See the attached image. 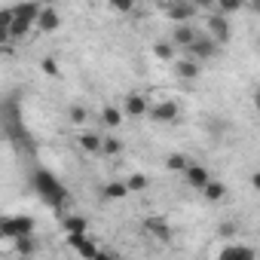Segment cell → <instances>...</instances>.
Masks as SVG:
<instances>
[{
	"mask_svg": "<svg viewBox=\"0 0 260 260\" xmlns=\"http://www.w3.org/2000/svg\"><path fill=\"white\" fill-rule=\"evenodd\" d=\"M236 233H239V226H236L233 220H223V223L217 226V236H223V239H233Z\"/></svg>",
	"mask_w": 260,
	"mask_h": 260,
	"instance_id": "29",
	"label": "cell"
},
{
	"mask_svg": "<svg viewBox=\"0 0 260 260\" xmlns=\"http://www.w3.org/2000/svg\"><path fill=\"white\" fill-rule=\"evenodd\" d=\"M190 16H196V7L190 0H175L169 10V19H175V22H190Z\"/></svg>",
	"mask_w": 260,
	"mask_h": 260,
	"instance_id": "14",
	"label": "cell"
},
{
	"mask_svg": "<svg viewBox=\"0 0 260 260\" xmlns=\"http://www.w3.org/2000/svg\"><path fill=\"white\" fill-rule=\"evenodd\" d=\"M13 242H16V254H22V257H31V254H37V251H40V245H37L34 233H28V236H16Z\"/></svg>",
	"mask_w": 260,
	"mask_h": 260,
	"instance_id": "17",
	"label": "cell"
},
{
	"mask_svg": "<svg viewBox=\"0 0 260 260\" xmlns=\"http://www.w3.org/2000/svg\"><path fill=\"white\" fill-rule=\"evenodd\" d=\"M217 49H220V46H217L208 34H205V37H202V34H196V40L187 46V55H190V58H196V61L202 64V61H211V58L217 55Z\"/></svg>",
	"mask_w": 260,
	"mask_h": 260,
	"instance_id": "2",
	"label": "cell"
},
{
	"mask_svg": "<svg viewBox=\"0 0 260 260\" xmlns=\"http://www.w3.org/2000/svg\"><path fill=\"white\" fill-rule=\"evenodd\" d=\"M107 4H110L116 13H132V10H135V0H107Z\"/></svg>",
	"mask_w": 260,
	"mask_h": 260,
	"instance_id": "28",
	"label": "cell"
},
{
	"mask_svg": "<svg viewBox=\"0 0 260 260\" xmlns=\"http://www.w3.org/2000/svg\"><path fill=\"white\" fill-rule=\"evenodd\" d=\"M68 116H71V122H77V125H83V122L89 119V110H86L83 104H74V107L68 110Z\"/></svg>",
	"mask_w": 260,
	"mask_h": 260,
	"instance_id": "26",
	"label": "cell"
},
{
	"mask_svg": "<svg viewBox=\"0 0 260 260\" xmlns=\"http://www.w3.org/2000/svg\"><path fill=\"white\" fill-rule=\"evenodd\" d=\"M144 230H147L153 239H169V236H172L166 217H147V220H144Z\"/></svg>",
	"mask_w": 260,
	"mask_h": 260,
	"instance_id": "16",
	"label": "cell"
},
{
	"mask_svg": "<svg viewBox=\"0 0 260 260\" xmlns=\"http://www.w3.org/2000/svg\"><path fill=\"white\" fill-rule=\"evenodd\" d=\"M150 113V119H156V122H175L178 119V104L175 101H159L153 110H147Z\"/></svg>",
	"mask_w": 260,
	"mask_h": 260,
	"instance_id": "8",
	"label": "cell"
},
{
	"mask_svg": "<svg viewBox=\"0 0 260 260\" xmlns=\"http://www.w3.org/2000/svg\"><path fill=\"white\" fill-rule=\"evenodd\" d=\"M147 101H144V95H128L125 98V104H122V116H147Z\"/></svg>",
	"mask_w": 260,
	"mask_h": 260,
	"instance_id": "9",
	"label": "cell"
},
{
	"mask_svg": "<svg viewBox=\"0 0 260 260\" xmlns=\"http://www.w3.org/2000/svg\"><path fill=\"white\" fill-rule=\"evenodd\" d=\"M37 13H40V4H34V0H28V4H19V7H13V19H16V22H25V25H34Z\"/></svg>",
	"mask_w": 260,
	"mask_h": 260,
	"instance_id": "11",
	"label": "cell"
},
{
	"mask_svg": "<svg viewBox=\"0 0 260 260\" xmlns=\"http://www.w3.org/2000/svg\"><path fill=\"white\" fill-rule=\"evenodd\" d=\"M214 4H217V13L233 16V13H239V10L245 7V0H214Z\"/></svg>",
	"mask_w": 260,
	"mask_h": 260,
	"instance_id": "23",
	"label": "cell"
},
{
	"mask_svg": "<svg viewBox=\"0 0 260 260\" xmlns=\"http://www.w3.org/2000/svg\"><path fill=\"white\" fill-rule=\"evenodd\" d=\"M101 153H104V156H119V153H122V141H119V138H104V135H101Z\"/></svg>",
	"mask_w": 260,
	"mask_h": 260,
	"instance_id": "21",
	"label": "cell"
},
{
	"mask_svg": "<svg viewBox=\"0 0 260 260\" xmlns=\"http://www.w3.org/2000/svg\"><path fill=\"white\" fill-rule=\"evenodd\" d=\"M34 187H37V193H40V199H43L46 205H52V208H64V202H68V190L61 187V181H58L52 172H46V169L34 172Z\"/></svg>",
	"mask_w": 260,
	"mask_h": 260,
	"instance_id": "1",
	"label": "cell"
},
{
	"mask_svg": "<svg viewBox=\"0 0 260 260\" xmlns=\"http://www.w3.org/2000/svg\"><path fill=\"white\" fill-rule=\"evenodd\" d=\"M196 34H199V31H196L190 22H178V25H175V31H172V43H175V46H181V49H187V46L196 40Z\"/></svg>",
	"mask_w": 260,
	"mask_h": 260,
	"instance_id": "7",
	"label": "cell"
},
{
	"mask_svg": "<svg viewBox=\"0 0 260 260\" xmlns=\"http://www.w3.org/2000/svg\"><path fill=\"white\" fill-rule=\"evenodd\" d=\"M147 175H132V178H128L125 181V187H128V193H141V190H147Z\"/></svg>",
	"mask_w": 260,
	"mask_h": 260,
	"instance_id": "24",
	"label": "cell"
},
{
	"mask_svg": "<svg viewBox=\"0 0 260 260\" xmlns=\"http://www.w3.org/2000/svg\"><path fill=\"white\" fill-rule=\"evenodd\" d=\"M199 71H202V64H199L196 58H181V61L175 64V74H178L181 80H196Z\"/></svg>",
	"mask_w": 260,
	"mask_h": 260,
	"instance_id": "15",
	"label": "cell"
},
{
	"mask_svg": "<svg viewBox=\"0 0 260 260\" xmlns=\"http://www.w3.org/2000/svg\"><path fill=\"white\" fill-rule=\"evenodd\" d=\"M199 193H202V196H205L208 202H220V199L226 196V187H223L220 181H208V184H205V187H202Z\"/></svg>",
	"mask_w": 260,
	"mask_h": 260,
	"instance_id": "18",
	"label": "cell"
},
{
	"mask_svg": "<svg viewBox=\"0 0 260 260\" xmlns=\"http://www.w3.org/2000/svg\"><path fill=\"white\" fill-rule=\"evenodd\" d=\"M68 242L74 245V251H77L80 257H101L98 245H95L92 239H86V236H68Z\"/></svg>",
	"mask_w": 260,
	"mask_h": 260,
	"instance_id": "10",
	"label": "cell"
},
{
	"mask_svg": "<svg viewBox=\"0 0 260 260\" xmlns=\"http://www.w3.org/2000/svg\"><path fill=\"white\" fill-rule=\"evenodd\" d=\"M254 254H257V251L248 248V245H226L217 257H220V260H254Z\"/></svg>",
	"mask_w": 260,
	"mask_h": 260,
	"instance_id": "13",
	"label": "cell"
},
{
	"mask_svg": "<svg viewBox=\"0 0 260 260\" xmlns=\"http://www.w3.org/2000/svg\"><path fill=\"white\" fill-rule=\"evenodd\" d=\"M101 122H104L107 128H116V125L122 122V110H119V107H104V110H101Z\"/></svg>",
	"mask_w": 260,
	"mask_h": 260,
	"instance_id": "20",
	"label": "cell"
},
{
	"mask_svg": "<svg viewBox=\"0 0 260 260\" xmlns=\"http://www.w3.org/2000/svg\"><path fill=\"white\" fill-rule=\"evenodd\" d=\"M58 25H61L58 10H55V7H40V13H37V19H34V28H40L43 34H52V31H58Z\"/></svg>",
	"mask_w": 260,
	"mask_h": 260,
	"instance_id": "5",
	"label": "cell"
},
{
	"mask_svg": "<svg viewBox=\"0 0 260 260\" xmlns=\"http://www.w3.org/2000/svg\"><path fill=\"white\" fill-rule=\"evenodd\" d=\"M184 178H187V187H193V190H202L208 181H211V172L205 169V166H199V162H187V169H184Z\"/></svg>",
	"mask_w": 260,
	"mask_h": 260,
	"instance_id": "6",
	"label": "cell"
},
{
	"mask_svg": "<svg viewBox=\"0 0 260 260\" xmlns=\"http://www.w3.org/2000/svg\"><path fill=\"white\" fill-rule=\"evenodd\" d=\"M34 220L31 217H25V214H19V217H4V239H16V236H28V233H34Z\"/></svg>",
	"mask_w": 260,
	"mask_h": 260,
	"instance_id": "4",
	"label": "cell"
},
{
	"mask_svg": "<svg viewBox=\"0 0 260 260\" xmlns=\"http://www.w3.org/2000/svg\"><path fill=\"white\" fill-rule=\"evenodd\" d=\"M153 55L162 58V61H169V58L175 55V43H156V46H153Z\"/></svg>",
	"mask_w": 260,
	"mask_h": 260,
	"instance_id": "27",
	"label": "cell"
},
{
	"mask_svg": "<svg viewBox=\"0 0 260 260\" xmlns=\"http://www.w3.org/2000/svg\"><path fill=\"white\" fill-rule=\"evenodd\" d=\"M254 4H257V0H254Z\"/></svg>",
	"mask_w": 260,
	"mask_h": 260,
	"instance_id": "32",
	"label": "cell"
},
{
	"mask_svg": "<svg viewBox=\"0 0 260 260\" xmlns=\"http://www.w3.org/2000/svg\"><path fill=\"white\" fill-rule=\"evenodd\" d=\"M230 34H233L230 19H226L223 13H211V16H208V37H211L217 46H223V43H230Z\"/></svg>",
	"mask_w": 260,
	"mask_h": 260,
	"instance_id": "3",
	"label": "cell"
},
{
	"mask_svg": "<svg viewBox=\"0 0 260 260\" xmlns=\"http://www.w3.org/2000/svg\"><path fill=\"white\" fill-rule=\"evenodd\" d=\"M43 71L49 74V77H58V61L49 55V58H43Z\"/></svg>",
	"mask_w": 260,
	"mask_h": 260,
	"instance_id": "30",
	"label": "cell"
},
{
	"mask_svg": "<svg viewBox=\"0 0 260 260\" xmlns=\"http://www.w3.org/2000/svg\"><path fill=\"white\" fill-rule=\"evenodd\" d=\"M80 147L86 153H101V135L98 132H83L80 135Z\"/></svg>",
	"mask_w": 260,
	"mask_h": 260,
	"instance_id": "19",
	"label": "cell"
},
{
	"mask_svg": "<svg viewBox=\"0 0 260 260\" xmlns=\"http://www.w3.org/2000/svg\"><path fill=\"white\" fill-rule=\"evenodd\" d=\"M187 162H190V156H184V153H172V156L166 159V166H169L172 172H184V169H187Z\"/></svg>",
	"mask_w": 260,
	"mask_h": 260,
	"instance_id": "25",
	"label": "cell"
},
{
	"mask_svg": "<svg viewBox=\"0 0 260 260\" xmlns=\"http://www.w3.org/2000/svg\"><path fill=\"white\" fill-rule=\"evenodd\" d=\"M128 193V187L122 184V181H110L107 187H104V199H122Z\"/></svg>",
	"mask_w": 260,
	"mask_h": 260,
	"instance_id": "22",
	"label": "cell"
},
{
	"mask_svg": "<svg viewBox=\"0 0 260 260\" xmlns=\"http://www.w3.org/2000/svg\"><path fill=\"white\" fill-rule=\"evenodd\" d=\"M61 226H64L68 236H86V233H89V220L80 217V214H68V217H61Z\"/></svg>",
	"mask_w": 260,
	"mask_h": 260,
	"instance_id": "12",
	"label": "cell"
},
{
	"mask_svg": "<svg viewBox=\"0 0 260 260\" xmlns=\"http://www.w3.org/2000/svg\"><path fill=\"white\" fill-rule=\"evenodd\" d=\"M0 239H4V217H0Z\"/></svg>",
	"mask_w": 260,
	"mask_h": 260,
	"instance_id": "31",
	"label": "cell"
}]
</instances>
